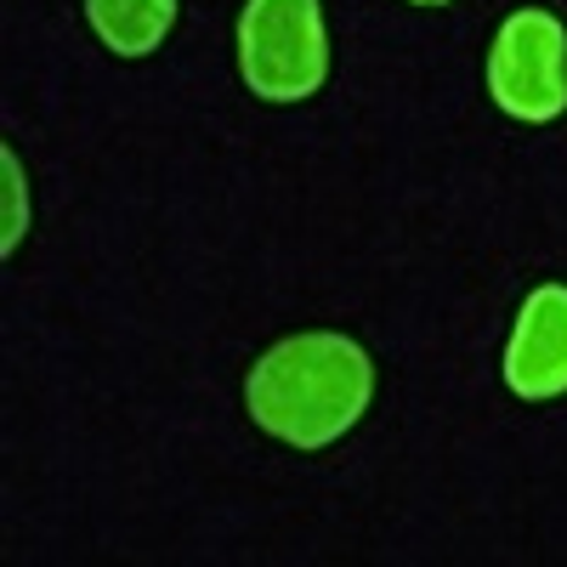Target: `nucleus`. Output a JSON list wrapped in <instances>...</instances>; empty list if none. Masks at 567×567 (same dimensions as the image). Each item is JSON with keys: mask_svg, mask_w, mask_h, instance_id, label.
Wrapping results in <instances>:
<instances>
[{"mask_svg": "<svg viewBox=\"0 0 567 567\" xmlns=\"http://www.w3.org/2000/svg\"><path fill=\"white\" fill-rule=\"evenodd\" d=\"M85 18L114 58H148L176 29V0H85Z\"/></svg>", "mask_w": 567, "mask_h": 567, "instance_id": "39448f33", "label": "nucleus"}, {"mask_svg": "<svg viewBox=\"0 0 567 567\" xmlns=\"http://www.w3.org/2000/svg\"><path fill=\"white\" fill-rule=\"evenodd\" d=\"M239 74L267 103H307L329 74L318 0H250L239 18Z\"/></svg>", "mask_w": 567, "mask_h": 567, "instance_id": "f03ea898", "label": "nucleus"}, {"mask_svg": "<svg viewBox=\"0 0 567 567\" xmlns=\"http://www.w3.org/2000/svg\"><path fill=\"white\" fill-rule=\"evenodd\" d=\"M409 7H449V0H409Z\"/></svg>", "mask_w": 567, "mask_h": 567, "instance_id": "0eeeda50", "label": "nucleus"}, {"mask_svg": "<svg viewBox=\"0 0 567 567\" xmlns=\"http://www.w3.org/2000/svg\"><path fill=\"white\" fill-rule=\"evenodd\" d=\"M505 386L528 403L567 392V284H539L505 347Z\"/></svg>", "mask_w": 567, "mask_h": 567, "instance_id": "20e7f679", "label": "nucleus"}, {"mask_svg": "<svg viewBox=\"0 0 567 567\" xmlns=\"http://www.w3.org/2000/svg\"><path fill=\"white\" fill-rule=\"evenodd\" d=\"M374 398V363L352 336H290L245 381V409L261 432L290 449H329L363 420Z\"/></svg>", "mask_w": 567, "mask_h": 567, "instance_id": "f257e3e1", "label": "nucleus"}, {"mask_svg": "<svg viewBox=\"0 0 567 567\" xmlns=\"http://www.w3.org/2000/svg\"><path fill=\"white\" fill-rule=\"evenodd\" d=\"M494 103L528 125H545L567 109V29L545 7L511 12L488 52Z\"/></svg>", "mask_w": 567, "mask_h": 567, "instance_id": "7ed1b4c3", "label": "nucleus"}, {"mask_svg": "<svg viewBox=\"0 0 567 567\" xmlns=\"http://www.w3.org/2000/svg\"><path fill=\"white\" fill-rule=\"evenodd\" d=\"M0 176H7V216H0V250L18 256L23 233H29V176L18 148H0Z\"/></svg>", "mask_w": 567, "mask_h": 567, "instance_id": "423d86ee", "label": "nucleus"}]
</instances>
